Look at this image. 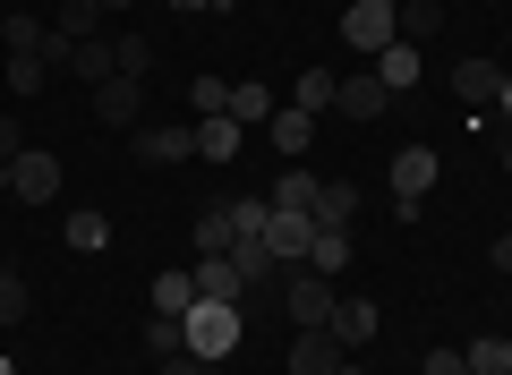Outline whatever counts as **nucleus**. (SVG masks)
I'll return each instance as SVG.
<instances>
[{
  "instance_id": "obj_33",
  "label": "nucleus",
  "mask_w": 512,
  "mask_h": 375,
  "mask_svg": "<svg viewBox=\"0 0 512 375\" xmlns=\"http://www.w3.org/2000/svg\"><path fill=\"white\" fill-rule=\"evenodd\" d=\"M26 307H35V299H26V282H18V273H0V333L26 324Z\"/></svg>"
},
{
  "instance_id": "obj_20",
  "label": "nucleus",
  "mask_w": 512,
  "mask_h": 375,
  "mask_svg": "<svg viewBox=\"0 0 512 375\" xmlns=\"http://www.w3.org/2000/svg\"><path fill=\"white\" fill-rule=\"evenodd\" d=\"M350 222H359V188L350 179H325L316 188V231H350Z\"/></svg>"
},
{
  "instance_id": "obj_34",
  "label": "nucleus",
  "mask_w": 512,
  "mask_h": 375,
  "mask_svg": "<svg viewBox=\"0 0 512 375\" xmlns=\"http://www.w3.org/2000/svg\"><path fill=\"white\" fill-rule=\"evenodd\" d=\"M154 375H214V367H205L197 350H180V358H154Z\"/></svg>"
},
{
  "instance_id": "obj_2",
  "label": "nucleus",
  "mask_w": 512,
  "mask_h": 375,
  "mask_svg": "<svg viewBox=\"0 0 512 375\" xmlns=\"http://www.w3.org/2000/svg\"><path fill=\"white\" fill-rule=\"evenodd\" d=\"M333 307H342V290L325 282V273H282V316H291V333H308V324H333Z\"/></svg>"
},
{
  "instance_id": "obj_32",
  "label": "nucleus",
  "mask_w": 512,
  "mask_h": 375,
  "mask_svg": "<svg viewBox=\"0 0 512 375\" xmlns=\"http://www.w3.org/2000/svg\"><path fill=\"white\" fill-rule=\"evenodd\" d=\"M120 43V77H154V43L146 35H111Z\"/></svg>"
},
{
  "instance_id": "obj_8",
  "label": "nucleus",
  "mask_w": 512,
  "mask_h": 375,
  "mask_svg": "<svg viewBox=\"0 0 512 375\" xmlns=\"http://www.w3.org/2000/svg\"><path fill=\"white\" fill-rule=\"evenodd\" d=\"M504 60H487V52H461L453 60V103H495V94H504Z\"/></svg>"
},
{
  "instance_id": "obj_7",
  "label": "nucleus",
  "mask_w": 512,
  "mask_h": 375,
  "mask_svg": "<svg viewBox=\"0 0 512 375\" xmlns=\"http://www.w3.org/2000/svg\"><path fill=\"white\" fill-rule=\"evenodd\" d=\"M94 120L103 128H137L146 120V77H103V86H94Z\"/></svg>"
},
{
  "instance_id": "obj_41",
  "label": "nucleus",
  "mask_w": 512,
  "mask_h": 375,
  "mask_svg": "<svg viewBox=\"0 0 512 375\" xmlns=\"http://www.w3.org/2000/svg\"><path fill=\"white\" fill-rule=\"evenodd\" d=\"M0 375H18V358H0Z\"/></svg>"
},
{
  "instance_id": "obj_29",
  "label": "nucleus",
  "mask_w": 512,
  "mask_h": 375,
  "mask_svg": "<svg viewBox=\"0 0 512 375\" xmlns=\"http://www.w3.org/2000/svg\"><path fill=\"white\" fill-rule=\"evenodd\" d=\"M188 111H197V120H222V111H231V86H222V77L205 69L197 86H188Z\"/></svg>"
},
{
  "instance_id": "obj_10",
  "label": "nucleus",
  "mask_w": 512,
  "mask_h": 375,
  "mask_svg": "<svg viewBox=\"0 0 512 375\" xmlns=\"http://www.w3.org/2000/svg\"><path fill=\"white\" fill-rule=\"evenodd\" d=\"M188 273H197V299H231V307H248V299H256V282L231 265V256H197Z\"/></svg>"
},
{
  "instance_id": "obj_21",
  "label": "nucleus",
  "mask_w": 512,
  "mask_h": 375,
  "mask_svg": "<svg viewBox=\"0 0 512 375\" xmlns=\"http://www.w3.org/2000/svg\"><path fill=\"white\" fill-rule=\"evenodd\" d=\"M52 35L60 43H94V35H103V0H60V9H52Z\"/></svg>"
},
{
  "instance_id": "obj_43",
  "label": "nucleus",
  "mask_w": 512,
  "mask_h": 375,
  "mask_svg": "<svg viewBox=\"0 0 512 375\" xmlns=\"http://www.w3.org/2000/svg\"><path fill=\"white\" fill-rule=\"evenodd\" d=\"M0 9H9V0H0Z\"/></svg>"
},
{
  "instance_id": "obj_15",
  "label": "nucleus",
  "mask_w": 512,
  "mask_h": 375,
  "mask_svg": "<svg viewBox=\"0 0 512 375\" xmlns=\"http://www.w3.org/2000/svg\"><path fill=\"white\" fill-rule=\"evenodd\" d=\"M367 69L384 77V94H410V86L427 77V60H419V43H384V52L367 60Z\"/></svg>"
},
{
  "instance_id": "obj_44",
  "label": "nucleus",
  "mask_w": 512,
  "mask_h": 375,
  "mask_svg": "<svg viewBox=\"0 0 512 375\" xmlns=\"http://www.w3.org/2000/svg\"><path fill=\"white\" fill-rule=\"evenodd\" d=\"M504 162H512V154H504Z\"/></svg>"
},
{
  "instance_id": "obj_19",
  "label": "nucleus",
  "mask_w": 512,
  "mask_h": 375,
  "mask_svg": "<svg viewBox=\"0 0 512 375\" xmlns=\"http://www.w3.org/2000/svg\"><path fill=\"white\" fill-rule=\"evenodd\" d=\"M239 145H248V128L222 111V120H197V162H239Z\"/></svg>"
},
{
  "instance_id": "obj_9",
  "label": "nucleus",
  "mask_w": 512,
  "mask_h": 375,
  "mask_svg": "<svg viewBox=\"0 0 512 375\" xmlns=\"http://www.w3.org/2000/svg\"><path fill=\"white\" fill-rule=\"evenodd\" d=\"M333 111H342V120H384V111H393V94H384L376 69H359V77H342V86H333Z\"/></svg>"
},
{
  "instance_id": "obj_13",
  "label": "nucleus",
  "mask_w": 512,
  "mask_h": 375,
  "mask_svg": "<svg viewBox=\"0 0 512 375\" xmlns=\"http://www.w3.org/2000/svg\"><path fill=\"white\" fill-rule=\"evenodd\" d=\"M316 188H325V179H316L308 162H282V179L265 188V205H274V214H316Z\"/></svg>"
},
{
  "instance_id": "obj_28",
  "label": "nucleus",
  "mask_w": 512,
  "mask_h": 375,
  "mask_svg": "<svg viewBox=\"0 0 512 375\" xmlns=\"http://www.w3.org/2000/svg\"><path fill=\"white\" fill-rule=\"evenodd\" d=\"M444 26V0H402V43H427Z\"/></svg>"
},
{
  "instance_id": "obj_4",
  "label": "nucleus",
  "mask_w": 512,
  "mask_h": 375,
  "mask_svg": "<svg viewBox=\"0 0 512 375\" xmlns=\"http://www.w3.org/2000/svg\"><path fill=\"white\" fill-rule=\"evenodd\" d=\"M9 197H18V205H52V197H60V154L26 145V154L9 162Z\"/></svg>"
},
{
  "instance_id": "obj_38",
  "label": "nucleus",
  "mask_w": 512,
  "mask_h": 375,
  "mask_svg": "<svg viewBox=\"0 0 512 375\" xmlns=\"http://www.w3.org/2000/svg\"><path fill=\"white\" fill-rule=\"evenodd\" d=\"M163 9L171 18H197V9H214V0H163Z\"/></svg>"
},
{
  "instance_id": "obj_42",
  "label": "nucleus",
  "mask_w": 512,
  "mask_h": 375,
  "mask_svg": "<svg viewBox=\"0 0 512 375\" xmlns=\"http://www.w3.org/2000/svg\"><path fill=\"white\" fill-rule=\"evenodd\" d=\"M0 273H9V256H0Z\"/></svg>"
},
{
  "instance_id": "obj_22",
  "label": "nucleus",
  "mask_w": 512,
  "mask_h": 375,
  "mask_svg": "<svg viewBox=\"0 0 512 375\" xmlns=\"http://www.w3.org/2000/svg\"><path fill=\"white\" fill-rule=\"evenodd\" d=\"M188 307H197V273L163 265V273H154V316H188Z\"/></svg>"
},
{
  "instance_id": "obj_24",
  "label": "nucleus",
  "mask_w": 512,
  "mask_h": 375,
  "mask_svg": "<svg viewBox=\"0 0 512 375\" xmlns=\"http://www.w3.org/2000/svg\"><path fill=\"white\" fill-rule=\"evenodd\" d=\"M0 43H9V52H43V43H52V26H43L35 9H0Z\"/></svg>"
},
{
  "instance_id": "obj_14",
  "label": "nucleus",
  "mask_w": 512,
  "mask_h": 375,
  "mask_svg": "<svg viewBox=\"0 0 512 375\" xmlns=\"http://www.w3.org/2000/svg\"><path fill=\"white\" fill-rule=\"evenodd\" d=\"M231 239H239V222H231V197H214L197 222H188V248H197V256H231Z\"/></svg>"
},
{
  "instance_id": "obj_11",
  "label": "nucleus",
  "mask_w": 512,
  "mask_h": 375,
  "mask_svg": "<svg viewBox=\"0 0 512 375\" xmlns=\"http://www.w3.org/2000/svg\"><path fill=\"white\" fill-rule=\"evenodd\" d=\"M342 341H333V324H308V333H291V375H333L342 367Z\"/></svg>"
},
{
  "instance_id": "obj_17",
  "label": "nucleus",
  "mask_w": 512,
  "mask_h": 375,
  "mask_svg": "<svg viewBox=\"0 0 512 375\" xmlns=\"http://www.w3.org/2000/svg\"><path fill=\"white\" fill-rule=\"evenodd\" d=\"M69 77H86V86L120 77V43H111V35H94V43H69Z\"/></svg>"
},
{
  "instance_id": "obj_18",
  "label": "nucleus",
  "mask_w": 512,
  "mask_h": 375,
  "mask_svg": "<svg viewBox=\"0 0 512 375\" xmlns=\"http://www.w3.org/2000/svg\"><path fill=\"white\" fill-rule=\"evenodd\" d=\"M60 239H69L77 256H103V248H111V214H94V205H69V222H60Z\"/></svg>"
},
{
  "instance_id": "obj_36",
  "label": "nucleus",
  "mask_w": 512,
  "mask_h": 375,
  "mask_svg": "<svg viewBox=\"0 0 512 375\" xmlns=\"http://www.w3.org/2000/svg\"><path fill=\"white\" fill-rule=\"evenodd\" d=\"M18 154H26V128H18V120H0V162H18Z\"/></svg>"
},
{
  "instance_id": "obj_12",
  "label": "nucleus",
  "mask_w": 512,
  "mask_h": 375,
  "mask_svg": "<svg viewBox=\"0 0 512 375\" xmlns=\"http://www.w3.org/2000/svg\"><path fill=\"white\" fill-rule=\"evenodd\" d=\"M265 137H274V154H282V162H308V145H316V111L282 103L274 120H265Z\"/></svg>"
},
{
  "instance_id": "obj_16",
  "label": "nucleus",
  "mask_w": 512,
  "mask_h": 375,
  "mask_svg": "<svg viewBox=\"0 0 512 375\" xmlns=\"http://www.w3.org/2000/svg\"><path fill=\"white\" fill-rule=\"evenodd\" d=\"M376 333H384L376 299H342V307H333V341H342V350H367Z\"/></svg>"
},
{
  "instance_id": "obj_6",
  "label": "nucleus",
  "mask_w": 512,
  "mask_h": 375,
  "mask_svg": "<svg viewBox=\"0 0 512 375\" xmlns=\"http://www.w3.org/2000/svg\"><path fill=\"white\" fill-rule=\"evenodd\" d=\"M188 154H197V120H146L137 128V162H154V171L188 162Z\"/></svg>"
},
{
  "instance_id": "obj_3",
  "label": "nucleus",
  "mask_w": 512,
  "mask_h": 375,
  "mask_svg": "<svg viewBox=\"0 0 512 375\" xmlns=\"http://www.w3.org/2000/svg\"><path fill=\"white\" fill-rule=\"evenodd\" d=\"M342 43L376 60L384 43H402V9H393V0H350V9H342Z\"/></svg>"
},
{
  "instance_id": "obj_40",
  "label": "nucleus",
  "mask_w": 512,
  "mask_h": 375,
  "mask_svg": "<svg viewBox=\"0 0 512 375\" xmlns=\"http://www.w3.org/2000/svg\"><path fill=\"white\" fill-rule=\"evenodd\" d=\"M120 9H128V0H103V18H120Z\"/></svg>"
},
{
  "instance_id": "obj_26",
  "label": "nucleus",
  "mask_w": 512,
  "mask_h": 375,
  "mask_svg": "<svg viewBox=\"0 0 512 375\" xmlns=\"http://www.w3.org/2000/svg\"><path fill=\"white\" fill-rule=\"evenodd\" d=\"M461 358H470V375H512V333H478Z\"/></svg>"
},
{
  "instance_id": "obj_1",
  "label": "nucleus",
  "mask_w": 512,
  "mask_h": 375,
  "mask_svg": "<svg viewBox=\"0 0 512 375\" xmlns=\"http://www.w3.org/2000/svg\"><path fill=\"white\" fill-rule=\"evenodd\" d=\"M239 341H248V307H231V299H197L188 307V350H197L205 367H222Z\"/></svg>"
},
{
  "instance_id": "obj_25",
  "label": "nucleus",
  "mask_w": 512,
  "mask_h": 375,
  "mask_svg": "<svg viewBox=\"0 0 512 375\" xmlns=\"http://www.w3.org/2000/svg\"><path fill=\"white\" fill-rule=\"evenodd\" d=\"M333 86H342V69H325V60H316V69H299V94H291V103L325 120V111H333Z\"/></svg>"
},
{
  "instance_id": "obj_5",
  "label": "nucleus",
  "mask_w": 512,
  "mask_h": 375,
  "mask_svg": "<svg viewBox=\"0 0 512 375\" xmlns=\"http://www.w3.org/2000/svg\"><path fill=\"white\" fill-rule=\"evenodd\" d=\"M436 171H444V154H436V145H402V154H393V205H427Z\"/></svg>"
},
{
  "instance_id": "obj_35",
  "label": "nucleus",
  "mask_w": 512,
  "mask_h": 375,
  "mask_svg": "<svg viewBox=\"0 0 512 375\" xmlns=\"http://www.w3.org/2000/svg\"><path fill=\"white\" fill-rule=\"evenodd\" d=\"M419 375H470V358H461V350H427Z\"/></svg>"
},
{
  "instance_id": "obj_31",
  "label": "nucleus",
  "mask_w": 512,
  "mask_h": 375,
  "mask_svg": "<svg viewBox=\"0 0 512 375\" xmlns=\"http://www.w3.org/2000/svg\"><path fill=\"white\" fill-rule=\"evenodd\" d=\"M43 77H52L43 52H9V94H43Z\"/></svg>"
},
{
  "instance_id": "obj_30",
  "label": "nucleus",
  "mask_w": 512,
  "mask_h": 375,
  "mask_svg": "<svg viewBox=\"0 0 512 375\" xmlns=\"http://www.w3.org/2000/svg\"><path fill=\"white\" fill-rule=\"evenodd\" d=\"M274 111H282V103H274V94H265V86H231V120H239V128L274 120Z\"/></svg>"
},
{
  "instance_id": "obj_37",
  "label": "nucleus",
  "mask_w": 512,
  "mask_h": 375,
  "mask_svg": "<svg viewBox=\"0 0 512 375\" xmlns=\"http://www.w3.org/2000/svg\"><path fill=\"white\" fill-rule=\"evenodd\" d=\"M487 265H495V273H512V231H504V239L487 248Z\"/></svg>"
},
{
  "instance_id": "obj_23",
  "label": "nucleus",
  "mask_w": 512,
  "mask_h": 375,
  "mask_svg": "<svg viewBox=\"0 0 512 375\" xmlns=\"http://www.w3.org/2000/svg\"><path fill=\"white\" fill-rule=\"evenodd\" d=\"M350 265H359V248H350V231H316V248H308V273H325V282H342Z\"/></svg>"
},
{
  "instance_id": "obj_27",
  "label": "nucleus",
  "mask_w": 512,
  "mask_h": 375,
  "mask_svg": "<svg viewBox=\"0 0 512 375\" xmlns=\"http://www.w3.org/2000/svg\"><path fill=\"white\" fill-rule=\"evenodd\" d=\"M146 350L154 358H180L188 350V316H146Z\"/></svg>"
},
{
  "instance_id": "obj_39",
  "label": "nucleus",
  "mask_w": 512,
  "mask_h": 375,
  "mask_svg": "<svg viewBox=\"0 0 512 375\" xmlns=\"http://www.w3.org/2000/svg\"><path fill=\"white\" fill-rule=\"evenodd\" d=\"M333 375H367V367H359V358H342V367H333Z\"/></svg>"
}]
</instances>
